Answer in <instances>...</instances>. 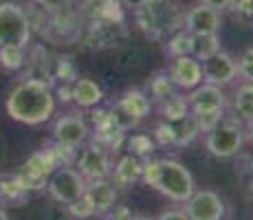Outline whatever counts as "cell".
Returning <instances> with one entry per match:
<instances>
[{"label":"cell","mask_w":253,"mask_h":220,"mask_svg":"<svg viewBox=\"0 0 253 220\" xmlns=\"http://www.w3.org/2000/svg\"><path fill=\"white\" fill-rule=\"evenodd\" d=\"M185 11L178 0H150L145 7L137 9L134 22L148 40H163L165 36H172L185 24Z\"/></svg>","instance_id":"3957f363"},{"label":"cell","mask_w":253,"mask_h":220,"mask_svg":"<svg viewBox=\"0 0 253 220\" xmlns=\"http://www.w3.org/2000/svg\"><path fill=\"white\" fill-rule=\"evenodd\" d=\"M88 180L77 172L73 165H60L53 170V174L46 180V194L51 196L55 203L60 205H71L73 200H77L82 194L86 192Z\"/></svg>","instance_id":"52a82bcc"},{"label":"cell","mask_w":253,"mask_h":220,"mask_svg":"<svg viewBox=\"0 0 253 220\" xmlns=\"http://www.w3.org/2000/svg\"><path fill=\"white\" fill-rule=\"evenodd\" d=\"M154 108L159 110V117H161L163 121H176V119H181V117L189 115V101L183 90H176L169 97H165L163 101L154 104Z\"/></svg>","instance_id":"7402d4cb"},{"label":"cell","mask_w":253,"mask_h":220,"mask_svg":"<svg viewBox=\"0 0 253 220\" xmlns=\"http://www.w3.org/2000/svg\"><path fill=\"white\" fill-rule=\"evenodd\" d=\"M31 194L20 185L18 174L0 172V205L2 207H22L29 203Z\"/></svg>","instance_id":"ffe728a7"},{"label":"cell","mask_w":253,"mask_h":220,"mask_svg":"<svg viewBox=\"0 0 253 220\" xmlns=\"http://www.w3.org/2000/svg\"><path fill=\"white\" fill-rule=\"evenodd\" d=\"M141 180L172 203H185L196 189V180H194L192 172L181 161L169 159V156L145 159Z\"/></svg>","instance_id":"7a4b0ae2"},{"label":"cell","mask_w":253,"mask_h":220,"mask_svg":"<svg viewBox=\"0 0 253 220\" xmlns=\"http://www.w3.org/2000/svg\"><path fill=\"white\" fill-rule=\"evenodd\" d=\"M0 220H11L9 218V214H7V209H4L2 205H0Z\"/></svg>","instance_id":"b9f144b4"},{"label":"cell","mask_w":253,"mask_h":220,"mask_svg":"<svg viewBox=\"0 0 253 220\" xmlns=\"http://www.w3.org/2000/svg\"><path fill=\"white\" fill-rule=\"evenodd\" d=\"M86 194L90 196L92 205H95L97 216H106L110 209L117 205V185L110 178H97V180H88L86 185Z\"/></svg>","instance_id":"e0dca14e"},{"label":"cell","mask_w":253,"mask_h":220,"mask_svg":"<svg viewBox=\"0 0 253 220\" xmlns=\"http://www.w3.org/2000/svg\"><path fill=\"white\" fill-rule=\"evenodd\" d=\"M222 27V13L207 4L196 2L185 11V24L183 29L187 33H220Z\"/></svg>","instance_id":"5bb4252c"},{"label":"cell","mask_w":253,"mask_h":220,"mask_svg":"<svg viewBox=\"0 0 253 220\" xmlns=\"http://www.w3.org/2000/svg\"><path fill=\"white\" fill-rule=\"evenodd\" d=\"M150 136H152L157 148H174V130L169 121H163V119L157 121L152 132H150Z\"/></svg>","instance_id":"d6a6232c"},{"label":"cell","mask_w":253,"mask_h":220,"mask_svg":"<svg viewBox=\"0 0 253 220\" xmlns=\"http://www.w3.org/2000/svg\"><path fill=\"white\" fill-rule=\"evenodd\" d=\"M231 110H233V117L238 121H242L245 126L253 124V84L242 82L236 88V92L231 97Z\"/></svg>","instance_id":"44dd1931"},{"label":"cell","mask_w":253,"mask_h":220,"mask_svg":"<svg viewBox=\"0 0 253 220\" xmlns=\"http://www.w3.org/2000/svg\"><path fill=\"white\" fill-rule=\"evenodd\" d=\"M189 220H222L225 200L213 189H194V194L183 203Z\"/></svg>","instance_id":"30bf717a"},{"label":"cell","mask_w":253,"mask_h":220,"mask_svg":"<svg viewBox=\"0 0 253 220\" xmlns=\"http://www.w3.org/2000/svg\"><path fill=\"white\" fill-rule=\"evenodd\" d=\"M201 4H207V7H211V9H216V11H227V9L231 7V2L233 0H198Z\"/></svg>","instance_id":"f35d334b"},{"label":"cell","mask_w":253,"mask_h":220,"mask_svg":"<svg viewBox=\"0 0 253 220\" xmlns=\"http://www.w3.org/2000/svg\"><path fill=\"white\" fill-rule=\"evenodd\" d=\"M113 152L104 148L101 143L88 139L82 148H77V156L73 168L77 170L86 180H97V178H110L113 172Z\"/></svg>","instance_id":"8992f818"},{"label":"cell","mask_w":253,"mask_h":220,"mask_svg":"<svg viewBox=\"0 0 253 220\" xmlns=\"http://www.w3.org/2000/svg\"><path fill=\"white\" fill-rule=\"evenodd\" d=\"M225 115H227V110H194L192 112V117H194V121H196L201 134H205V132H209L211 128H216Z\"/></svg>","instance_id":"4dcf8cb0"},{"label":"cell","mask_w":253,"mask_h":220,"mask_svg":"<svg viewBox=\"0 0 253 220\" xmlns=\"http://www.w3.org/2000/svg\"><path fill=\"white\" fill-rule=\"evenodd\" d=\"M57 168L55 159L48 150H38L29 156L27 161L22 163L20 172H18V180L29 194H38L46 189V180L48 176L53 174V170Z\"/></svg>","instance_id":"ba28073f"},{"label":"cell","mask_w":253,"mask_h":220,"mask_svg":"<svg viewBox=\"0 0 253 220\" xmlns=\"http://www.w3.org/2000/svg\"><path fill=\"white\" fill-rule=\"evenodd\" d=\"M245 139H249V143L253 145V124L245 126Z\"/></svg>","instance_id":"60d3db41"},{"label":"cell","mask_w":253,"mask_h":220,"mask_svg":"<svg viewBox=\"0 0 253 220\" xmlns=\"http://www.w3.org/2000/svg\"><path fill=\"white\" fill-rule=\"evenodd\" d=\"M187 101H189V112L194 110H227L229 97H227L225 88L213 86V84H198L196 88L187 92Z\"/></svg>","instance_id":"9a60e30c"},{"label":"cell","mask_w":253,"mask_h":220,"mask_svg":"<svg viewBox=\"0 0 253 220\" xmlns=\"http://www.w3.org/2000/svg\"><path fill=\"white\" fill-rule=\"evenodd\" d=\"M90 139V124L80 110L64 112L53 124V141L71 145V148H82Z\"/></svg>","instance_id":"9c48e42d"},{"label":"cell","mask_w":253,"mask_h":220,"mask_svg":"<svg viewBox=\"0 0 253 220\" xmlns=\"http://www.w3.org/2000/svg\"><path fill=\"white\" fill-rule=\"evenodd\" d=\"M245 145V124L236 117H222V121L205 132V148L216 159H231Z\"/></svg>","instance_id":"277c9868"},{"label":"cell","mask_w":253,"mask_h":220,"mask_svg":"<svg viewBox=\"0 0 253 220\" xmlns=\"http://www.w3.org/2000/svg\"><path fill=\"white\" fill-rule=\"evenodd\" d=\"M163 51L169 60L181 57V55H192V33H187L185 29H178L176 33L168 36V42H165Z\"/></svg>","instance_id":"83f0119b"},{"label":"cell","mask_w":253,"mask_h":220,"mask_svg":"<svg viewBox=\"0 0 253 220\" xmlns=\"http://www.w3.org/2000/svg\"><path fill=\"white\" fill-rule=\"evenodd\" d=\"M126 22L113 20H86L84 24V42L92 48H113L119 38H126Z\"/></svg>","instance_id":"7c38bea8"},{"label":"cell","mask_w":253,"mask_h":220,"mask_svg":"<svg viewBox=\"0 0 253 220\" xmlns=\"http://www.w3.org/2000/svg\"><path fill=\"white\" fill-rule=\"evenodd\" d=\"M55 95V101L60 104H71L73 101V84H57V88L53 90Z\"/></svg>","instance_id":"d590c367"},{"label":"cell","mask_w":253,"mask_h":220,"mask_svg":"<svg viewBox=\"0 0 253 220\" xmlns=\"http://www.w3.org/2000/svg\"><path fill=\"white\" fill-rule=\"evenodd\" d=\"M174 130V148H185V145H192L194 141L201 136V130H198L196 121H194L192 112L189 115L181 117L176 121H169Z\"/></svg>","instance_id":"cb8c5ba5"},{"label":"cell","mask_w":253,"mask_h":220,"mask_svg":"<svg viewBox=\"0 0 253 220\" xmlns=\"http://www.w3.org/2000/svg\"><path fill=\"white\" fill-rule=\"evenodd\" d=\"M115 104L119 106L126 115H130L137 121H143L145 117H150V112L154 108L150 97H148V92L141 90V88H128L126 92H121V95L117 97Z\"/></svg>","instance_id":"ac0fdd59"},{"label":"cell","mask_w":253,"mask_h":220,"mask_svg":"<svg viewBox=\"0 0 253 220\" xmlns=\"http://www.w3.org/2000/svg\"><path fill=\"white\" fill-rule=\"evenodd\" d=\"M154 220H189V216L185 214V209L174 207V209H165V212H161Z\"/></svg>","instance_id":"74e56055"},{"label":"cell","mask_w":253,"mask_h":220,"mask_svg":"<svg viewBox=\"0 0 253 220\" xmlns=\"http://www.w3.org/2000/svg\"><path fill=\"white\" fill-rule=\"evenodd\" d=\"M203 64V82L213 86L227 88L238 80V62L236 57L229 55L227 51H218L216 55H211L209 60L201 62Z\"/></svg>","instance_id":"8fae6325"},{"label":"cell","mask_w":253,"mask_h":220,"mask_svg":"<svg viewBox=\"0 0 253 220\" xmlns=\"http://www.w3.org/2000/svg\"><path fill=\"white\" fill-rule=\"evenodd\" d=\"M220 51V36L218 33H194L192 36V55L198 62H205Z\"/></svg>","instance_id":"d4e9b609"},{"label":"cell","mask_w":253,"mask_h":220,"mask_svg":"<svg viewBox=\"0 0 253 220\" xmlns=\"http://www.w3.org/2000/svg\"><path fill=\"white\" fill-rule=\"evenodd\" d=\"M236 62H238V80L253 84V46L245 48Z\"/></svg>","instance_id":"836d02e7"},{"label":"cell","mask_w":253,"mask_h":220,"mask_svg":"<svg viewBox=\"0 0 253 220\" xmlns=\"http://www.w3.org/2000/svg\"><path fill=\"white\" fill-rule=\"evenodd\" d=\"M124 150L132 156H139V159H150L157 150L154 145L152 136L145 134V132H134V134H126V141H124Z\"/></svg>","instance_id":"484cf974"},{"label":"cell","mask_w":253,"mask_h":220,"mask_svg":"<svg viewBox=\"0 0 253 220\" xmlns=\"http://www.w3.org/2000/svg\"><path fill=\"white\" fill-rule=\"evenodd\" d=\"M176 90H178V88L174 86L172 77L168 75V71H165V68L154 71L152 75H150V80H148V86H145V92H148L152 106L159 104V101H163L165 97H169L172 92H176Z\"/></svg>","instance_id":"603a6c76"},{"label":"cell","mask_w":253,"mask_h":220,"mask_svg":"<svg viewBox=\"0 0 253 220\" xmlns=\"http://www.w3.org/2000/svg\"><path fill=\"white\" fill-rule=\"evenodd\" d=\"M73 104L80 110H90L104 104V88L90 77H77L73 82Z\"/></svg>","instance_id":"d6986e66"},{"label":"cell","mask_w":253,"mask_h":220,"mask_svg":"<svg viewBox=\"0 0 253 220\" xmlns=\"http://www.w3.org/2000/svg\"><path fill=\"white\" fill-rule=\"evenodd\" d=\"M168 75L172 77L174 86L183 92H189L192 88L203 84V64L194 55H181L169 60L168 64Z\"/></svg>","instance_id":"4fadbf2b"},{"label":"cell","mask_w":253,"mask_h":220,"mask_svg":"<svg viewBox=\"0 0 253 220\" xmlns=\"http://www.w3.org/2000/svg\"><path fill=\"white\" fill-rule=\"evenodd\" d=\"M88 220H95V218H88Z\"/></svg>","instance_id":"ee69618b"},{"label":"cell","mask_w":253,"mask_h":220,"mask_svg":"<svg viewBox=\"0 0 253 220\" xmlns=\"http://www.w3.org/2000/svg\"><path fill=\"white\" fill-rule=\"evenodd\" d=\"M227 11L240 27L253 29V0H233Z\"/></svg>","instance_id":"f546056e"},{"label":"cell","mask_w":253,"mask_h":220,"mask_svg":"<svg viewBox=\"0 0 253 220\" xmlns=\"http://www.w3.org/2000/svg\"><path fill=\"white\" fill-rule=\"evenodd\" d=\"M33 2H36L38 7L42 9V11H46V13H55V11H60V9L71 7L73 0H33Z\"/></svg>","instance_id":"e575fe53"},{"label":"cell","mask_w":253,"mask_h":220,"mask_svg":"<svg viewBox=\"0 0 253 220\" xmlns=\"http://www.w3.org/2000/svg\"><path fill=\"white\" fill-rule=\"evenodd\" d=\"M55 108L57 101L53 95V86L44 80H33V77H24L18 82L4 101L9 119L22 126L46 124L55 115Z\"/></svg>","instance_id":"6da1fadb"},{"label":"cell","mask_w":253,"mask_h":220,"mask_svg":"<svg viewBox=\"0 0 253 220\" xmlns=\"http://www.w3.org/2000/svg\"><path fill=\"white\" fill-rule=\"evenodd\" d=\"M130 220H154V218H150V216H132Z\"/></svg>","instance_id":"7bdbcfd3"},{"label":"cell","mask_w":253,"mask_h":220,"mask_svg":"<svg viewBox=\"0 0 253 220\" xmlns=\"http://www.w3.org/2000/svg\"><path fill=\"white\" fill-rule=\"evenodd\" d=\"M132 216H134V214L130 212L128 207H124V205H115V207L110 209V212L106 214L104 218H106V220H130Z\"/></svg>","instance_id":"8d00e7d4"},{"label":"cell","mask_w":253,"mask_h":220,"mask_svg":"<svg viewBox=\"0 0 253 220\" xmlns=\"http://www.w3.org/2000/svg\"><path fill=\"white\" fill-rule=\"evenodd\" d=\"M141 176H143V159L132 156L126 152L124 156L113 163V172H110V180L119 187H132L134 183H139Z\"/></svg>","instance_id":"2e32d148"},{"label":"cell","mask_w":253,"mask_h":220,"mask_svg":"<svg viewBox=\"0 0 253 220\" xmlns=\"http://www.w3.org/2000/svg\"><path fill=\"white\" fill-rule=\"evenodd\" d=\"M66 209H69V214L75 220H88V218H95L97 212H95V205H92V200L88 194H82L77 200H73L71 205H66Z\"/></svg>","instance_id":"1f68e13d"},{"label":"cell","mask_w":253,"mask_h":220,"mask_svg":"<svg viewBox=\"0 0 253 220\" xmlns=\"http://www.w3.org/2000/svg\"><path fill=\"white\" fill-rule=\"evenodd\" d=\"M150 0H119V4L124 9H130V11H137V9H141V7H145Z\"/></svg>","instance_id":"ab89813d"},{"label":"cell","mask_w":253,"mask_h":220,"mask_svg":"<svg viewBox=\"0 0 253 220\" xmlns=\"http://www.w3.org/2000/svg\"><path fill=\"white\" fill-rule=\"evenodd\" d=\"M27 60V46H0V71L20 73Z\"/></svg>","instance_id":"4316f807"},{"label":"cell","mask_w":253,"mask_h":220,"mask_svg":"<svg viewBox=\"0 0 253 220\" xmlns=\"http://www.w3.org/2000/svg\"><path fill=\"white\" fill-rule=\"evenodd\" d=\"M77 68H75V60L73 55H57L53 60V68H51V80H55L57 84H73L77 80Z\"/></svg>","instance_id":"f1b7e54d"},{"label":"cell","mask_w":253,"mask_h":220,"mask_svg":"<svg viewBox=\"0 0 253 220\" xmlns=\"http://www.w3.org/2000/svg\"><path fill=\"white\" fill-rule=\"evenodd\" d=\"M31 36V22L22 4L0 2V46H29Z\"/></svg>","instance_id":"5b68a950"}]
</instances>
